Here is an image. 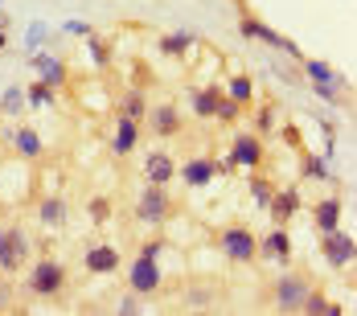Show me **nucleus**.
Returning <instances> with one entry per match:
<instances>
[{
    "label": "nucleus",
    "instance_id": "1",
    "mask_svg": "<svg viewBox=\"0 0 357 316\" xmlns=\"http://www.w3.org/2000/svg\"><path fill=\"white\" fill-rule=\"evenodd\" d=\"M66 283H70V271H66L62 259H54V255L29 259V267H25V292L29 296H37V300H58L66 292Z\"/></svg>",
    "mask_w": 357,
    "mask_h": 316
},
{
    "label": "nucleus",
    "instance_id": "2",
    "mask_svg": "<svg viewBox=\"0 0 357 316\" xmlns=\"http://www.w3.org/2000/svg\"><path fill=\"white\" fill-rule=\"evenodd\" d=\"M29 259H33V239L25 234V226L21 222L0 226V276L17 280L29 267Z\"/></svg>",
    "mask_w": 357,
    "mask_h": 316
},
{
    "label": "nucleus",
    "instance_id": "3",
    "mask_svg": "<svg viewBox=\"0 0 357 316\" xmlns=\"http://www.w3.org/2000/svg\"><path fill=\"white\" fill-rule=\"evenodd\" d=\"M238 33L247 37V41H259V45H267V50H275V54H287L291 62H304L308 54L291 41V37H284V33H275L267 21H259V17H250V13H243L238 17Z\"/></svg>",
    "mask_w": 357,
    "mask_h": 316
},
{
    "label": "nucleus",
    "instance_id": "4",
    "mask_svg": "<svg viewBox=\"0 0 357 316\" xmlns=\"http://www.w3.org/2000/svg\"><path fill=\"white\" fill-rule=\"evenodd\" d=\"M218 250L230 263L247 267V263H255V255H259V234L250 226H226V230H218Z\"/></svg>",
    "mask_w": 357,
    "mask_h": 316
},
{
    "label": "nucleus",
    "instance_id": "5",
    "mask_svg": "<svg viewBox=\"0 0 357 316\" xmlns=\"http://www.w3.org/2000/svg\"><path fill=\"white\" fill-rule=\"evenodd\" d=\"M173 218V197L165 185H144V193L136 197V222L144 226H165Z\"/></svg>",
    "mask_w": 357,
    "mask_h": 316
},
{
    "label": "nucleus",
    "instance_id": "6",
    "mask_svg": "<svg viewBox=\"0 0 357 316\" xmlns=\"http://www.w3.org/2000/svg\"><path fill=\"white\" fill-rule=\"evenodd\" d=\"M128 287H132L140 300L156 296V292L165 287V267H160V259H144V255H136V263L128 267Z\"/></svg>",
    "mask_w": 357,
    "mask_h": 316
},
{
    "label": "nucleus",
    "instance_id": "7",
    "mask_svg": "<svg viewBox=\"0 0 357 316\" xmlns=\"http://www.w3.org/2000/svg\"><path fill=\"white\" fill-rule=\"evenodd\" d=\"M321 255H324V263H328L333 271H345V267H354V259H357L354 234H345L341 226H337V230H328V234H321Z\"/></svg>",
    "mask_w": 357,
    "mask_h": 316
},
{
    "label": "nucleus",
    "instance_id": "8",
    "mask_svg": "<svg viewBox=\"0 0 357 316\" xmlns=\"http://www.w3.org/2000/svg\"><path fill=\"white\" fill-rule=\"evenodd\" d=\"M230 160L238 165V169H263V160H267V152H263V136L259 132H234L230 136Z\"/></svg>",
    "mask_w": 357,
    "mask_h": 316
},
{
    "label": "nucleus",
    "instance_id": "9",
    "mask_svg": "<svg viewBox=\"0 0 357 316\" xmlns=\"http://www.w3.org/2000/svg\"><path fill=\"white\" fill-rule=\"evenodd\" d=\"M25 62H29V70H37V82H45L50 91H66L70 70H66L62 58H54V54H45V50H33V54H25Z\"/></svg>",
    "mask_w": 357,
    "mask_h": 316
},
{
    "label": "nucleus",
    "instance_id": "10",
    "mask_svg": "<svg viewBox=\"0 0 357 316\" xmlns=\"http://www.w3.org/2000/svg\"><path fill=\"white\" fill-rule=\"evenodd\" d=\"M144 119H148V128H152L156 140H173V136H181V128H185L177 103H148V115Z\"/></svg>",
    "mask_w": 357,
    "mask_h": 316
},
{
    "label": "nucleus",
    "instance_id": "11",
    "mask_svg": "<svg viewBox=\"0 0 357 316\" xmlns=\"http://www.w3.org/2000/svg\"><path fill=\"white\" fill-rule=\"evenodd\" d=\"M300 210H304V193H300V185H287V189H275V193H271L267 213H271V222H275V226H287Z\"/></svg>",
    "mask_w": 357,
    "mask_h": 316
},
{
    "label": "nucleus",
    "instance_id": "12",
    "mask_svg": "<svg viewBox=\"0 0 357 316\" xmlns=\"http://www.w3.org/2000/svg\"><path fill=\"white\" fill-rule=\"evenodd\" d=\"M304 296H308V280H300V276H280L275 287H271V300H275L280 313H300Z\"/></svg>",
    "mask_w": 357,
    "mask_h": 316
},
{
    "label": "nucleus",
    "instance_id": "13",
    "mask_svg": "<svg viewBox=\"0 0 357 316\" xmlns=\"http://www.w3.org/2000/svg\"><path fill=\"white\" fill-rule=\"evenodd\" d=\"M82 267H86L91 276H115V271H119V246L91 243L82 250Z\"/></svg>",
    "mask_w": 357,
    "mask_h": 316
},
{
    "label": "nucleus",
    "instance_id": "14",
    "mask_svg": "<svg viewBox=\"0 0 357 316\" xmlns=\"http://www.w3.org/2000/svg\"><path fill=\"white\" fill-rule=\"evenodd\" d=\"M255 259H271L275 267H287L291 263V234H287V226H275L271 234H263Z\"/></svg>",
    "mask_w": 357,
    "mask_h": 316
},
{
    "label": "nucleus",
    "instance_id": "15",
    "mask_svg": "<svg viewBox=\"0 0 357 316\" xmlns=\"http://www.w3.org/2000/svg\"><path fill=\"white\" fill-rule=\"evenodd\" d=\"M177 176L185 181V189H206V185L218 176L214 156H189L185 165H177Z\"/></svg>",
    "mask_w": 357,
    "mask_h": 316
},
{
    "label": "nucleus",
    "instance_id": "16",
    "mask_svg": "<svg viewBox=\"0 0 357 316\" xmlns=\"http://www.w3.org/2000/svg\"><path fill=\"white\" fill-rule=\"evenodd\" d=\"M8 148L17 152V160H41V156H45V140L37 136L29 123H17V128H13V140H8Z\"/></svg>",
    "mask_w": 357,
    "mask_h": 316
},
{
    "label": "nucleus",
    "instance_id": "17",
    "mask_svg": "<svg viewBox=\"0 0 357 316\" xmlns=\"http://www.w3.org/2000/svg\"><path fill=\"white\" fill-rule=\"evenodd\" d=\"M140 144V119H128V115H115V132H111V152L115 156H132Z\"/></svg>",
    "mask_w": 357,
    "mask_h": 316
},
{
    "label": "nucleus",
    "instance_id": "18",
    "mask_svg": "<svg viewBox=\"0 0 357 316\" xmlns=\"http://www.w3.org/2000/svg\"><path fill=\"white\" fill-rule=\"evenodd\" d=\"M173 176H177V160L165 148L148 152V160H144V185H169Z\"/></svg>",
    "mask_w": 357,
    "mask_h": 316
},
{
    "label": "nucleus",
    "instance_id": "19",
    "mask_svg": "<svg viewBox=\"0 0 357 316\" xmlns=\"http://www.w3.org/2000/svg\"><path fill=\"white\" fill-rule=\"evenodd\" d=\"M341 213H345V202H341V197H321V202L312 206V230H317V234L337 230V226H341Z\"/></svg>",
    "mask_w": 357,
    "mask_h": 316
},
{
    "label": "nucleus",
    "instance_id": "20",
    "mask_svg": "<svg viewBox=\"0 0 357 316\" xmlns=\"http://www.w3.org/2000/svg\"><path fill=\"white\" fill-rule=\"evenodd\" d=\"M66 218H70L66 197L50 193V197H41V202H37V222H41L45 230H62V226H66Z\"/></svg>",
    "mask_w": 357,
    "mask_h": 316
},
{
    "label": "nucleus",
    "instance_id": "21",
    "mask_svg": "<svg viewBox=\"0 0 357 316\" xmlns=\"http://www.w3.org/2000/svg\"><path fill=\"white\" fill-rule=\"evenodd\" d=\"M218 99H222V86H218V82H206V86H193V91H189V111H193L197 119H214Z\"/></svg>",
    "mask_w": 357,
    "mask_h": 316
},
{
    "label": "nucleus",
    "instance_id": "22",
    "mask_svg": "<svg viewBox=\"0 0 357 316\" xmlns=\"http://www.w3.org/2000/svg\"><path fill=\"white\" fill-rule=\"evenodd\" d=\"M300 70L308 74V82H333V86H341V91L349 86V78L337 70V66L321 62V58H304V62H300Z\"/></svg>",
    "mask_w": 357,
    "mask_h": 316
},
{
    "label": "nucleus",
    "instance_id": "23",
    "mask_svg": "<svg viewBox=\"0 0 357 316\" xmlns=\"http://www.w3.org/2000/svg\"><path fill=\"white\" fill-rule=\"evenodd\" d=\"M197 50V33L193 29H173V33L160 37V54H169V58H189Z\"/></svg>",
    "mask_w": 357,
    "mask_h": 316
},
{
    "label": "nucleus",
    "instance_id": "24",
    "mask_svg": "<svg viewBox=\"0 0 357 316\" xmlns=\"http://www.w3.org/2000/svg\"><path fill=\"white\" fill-rule=\"evenodd\" d=\"M115 115H128V119H144L148 115V95L140 86H128L115 95Z\"/></svg>",
    "mask_w": 357,
    "mask_h": 316
},
{
    "label": "nucleus",
    "instance_id": "25",
    "mask_svg": "<svg viewBox=\"0 0 357 316\" xmlns=\"http://www.w3.org/2000/svg\"><path fill=\"white\" fill-rule=\"evenodd\" d=\"M300 176L304 181H337L328 156H317V152H300Z\"/></svg>",
    "mask_w": 357,
    "mask_h": 316
},
{
    "label": "nucleus",
    "instance_id": "26",
    "mask_svg": "<svg viewBox=\"0 0 357 316\" xmlns=\"http://www.w3.org/2000/svg\"><path fill=\"white\" fill-rule=\"evenodd\" d=\"M25 107L29 111H54L58 107V91H50L45 82H29L25 86Z\"/></svg>",
    "mask_w": 357,
    "mask_h": 316
},
{
    "label": "nucleus",
    "instance_id": "27",
    "mask_svg": "<svg viewBox=\"0 0 357 316\" xmlns=\"http://www.w3.org/2000/svg\"><path fill=\"white\" fill-rule=\"evenodd\" d=\"M226 95H230L238 107H255V78H250V74H230Z\"/></svg>",
    "mask_w": 357,
    "mask_h": 316
},
{
    "label": "nucleus",
    "instance_id": "28",
    "mask_svg": "<svg viewBox=\"0 0 357 316\" xmlns=\"http://www.w3.org/2000/svg\"><path fill=\"white\" fill-rule=\"evenodd\" d=\"M21 111H29V107H25V86L13 82V86H4V95H0V115H4V119H21Z\"/></svg>",
    "mask_w": 357,
    "mask_h": 316
},
{
    "label": "nucleus",
    "instance_id": "29",
    "mask_svg": "<svg viewBox=\"0 0 357 316\" xmlns=\"http://www.w3.org/2000/svg\"><path fill=\"white\" fill-rule=\"evenodd\" d=\"M247 189H250V197H255V206H259V210H267V206H271V193H275V185L259 173V169H255V173H247Z\"/></svg>",
    "mask_w": 357,
    "mask_h": 316
},
{
    "label": "nucleus",
    "instance_id": "30",
    "mask_svg": "<svg viewBox=\"0 0 357 316\" xmlns=\"http://www.w3.org/2000/svg\"><path fill=\"white\" fill-rule=\"evenodd\" d=\"M86 58H91V66H95V70H107L111 66V45L107 41H103V37H86Z\"/></svg>",
    "mask_w": 357,
    "mask_h": 316
},
{
    "label": "nucleus",
    "instance_id": "31",
    "mask_svg": "<svg viewBox=\"0 0 357 316\" xmlns=\"http://www.w3.org/2000/svg\"><path fill=\"white\" fill-rule=\"evenodd\" d=\"M218 304V287H185V308H210Z\"/></svg>",
    "mask_w": 357,
    "mask_h": 316
},
{
    "label": "nucleus",
    "instance_id": "32",
    "mask_svg": "<svg viewBox=\"0 0 357 316\" xmlns=\"http://www.w3.org/2000/svg\"><path fill=\"white\" fill-rule=\"evenodd\" d=\"M275 115H280V107H275V103H263L259 111H255V128H250V132L271 136V132H275Z\"/></svg>",
    "mask_w": 357,
    "mask_h": 316
},
{
    "label": "nucleus",
    "instance_id": "33",
    "mask_svg": "<svg viewBox=\"0 0 357 316\" xmlns=\"http://www.w3.org/2000/svg\"><path fill=\"white\" fill-rule=\"evenodd\" d=\"M243 111H247V107H238L234 99H230V95H226V91H222V99H218L214 119H218V123H238V119H243Z\"/></svg>",
    "mask_w": 357,
    "mask_h": 316
},
{
    "label": "nucleus",
    "instance_id": "34",
    "mask_svg": "<svg viewBox=\"0 0 357 316\" xmlns=\"http://www.w3.org/2000/svg\"><path fill=\"white\" fill-rule=\"evenodd\" d=\"M50 33H54V29H50L45 21H33V25H29V33H25V54H33V50H41V45L50 41Z\"/></svg>",
    "mask_w": 357,
    "mask_h": 316
},
{
    "label": "nucleus",
    "instance_id": "35",
    "mask_svg": "<svg viewBox=\"0 0 357 316\" xmlns=\"http://www.w3.org/2000/svg\"><path fill=\"white\" fill-rule=\"evenodd\" d=\"M312 86V95L321 99V103H337L341 99V86H333V82H308Z\"/></svg>",
    "mask_w": 357,
    "mask_h": 316
},
{
    "label": "nucleus",
    "instance_id": "36",
    "mask_svg": "<svg viewBox=\"0 0 357 316\" xmlns=\"http://www.w3.org/2000/svg\"><path fill=\"white\" fill-rule=\"evenodd\" d=\"M115 308H119L123 316H140V313H144V304H140V296H136V292L119 296V304H115Z\"/></svg>",
    "mask_w": 357,
    "mask_h": 316
},
{
    "label": "nucleus",
    "instance_id": "37",
    "mask_svg": "<svg viewBox=\"0 0 357 316\" xmlns=\"http://www.w3.org/2000/svg\"><path fill=\"white\" fill-rule=\"evenodd\" d=\"M58 33H66V37H91L95 29H91L86 21H62V25H58Z\"/></svg>",
    "mask_w": 357,
    "mask_h": 316
},
{
    "label": "nucleus",
    "instance_id": "38",
    "mask_svg": "<svg viewBox=\"0 0 357 316\" xmlns=\"http://www.w3.org/2000/svg\"><path fill=\"white\" fill-rule=\"evenodd\" d=\"M86 213H91V222H107L111 218V202L107 197H95V202L86 206Z\"/></svg>",
    "mask_w": 357,
    "mask_h": 316
},
{
    "label": "nucleus",
    "instance_id": "39",
    "mask_svg": "<svg viewBox=\"0 0 357 316\" xmlns=\"http://www.w3.org/2000/svg\"><path fill=\"white\" fill-rule=\"evenodd\" d=\"M169 250V239H148V243H140V255L144 259H160Z\"/></svg>",
    "mask_w": 357,
    "mask_h": 316
},
{
    "label": "nucleus",
    "instance_id": "40",
    "mask_svg": "<svg viewBox=\"0 0 357 316\" xmlns=\"http://www.w3.org/2000/svg\"><path fill=\"white\" fill-rule=\"evenodd\" d=\"M214 169H218V176H230L238 165H234V160H230V152H226V156H214Z\"/></svg>",
    "mask_w": 357,
    "mask_h": 316
},
{
    "label": "nucleus",
    "instance_id": "41",
    "mask_svg": "<svg viewBox=\"0 0 357 316\" xmlns=\"http://www.w3.org/2000/svg\"><path fill=\"white\" fill-rule=\"evenodd\" d=\"M4 304H13V283H8V276H0V308Z\"/></svg>",
    "mask_w": 357,
    "mask_h": 316
},
{
    "label": "nucleus",
    "instance_id": "42",
    "mask_svg": "<svg viewBox=\"0 0 357 316\" xmlns=\"http://www.w3.org/2000/svg\"><path fill=\"white\" fill-rule=\"evenodd\" d=\"M275 78H280V82H300V74L291 70V66H275Z\"/></svg>",
    "mask_w": 357,
    "mask_h": 316
},
{
    "label": "nucleus",
    "instance_id": "43",
    "mask_svg": "<svg viewBox=\"0 0 357 316\" xmlns=\"http://www.w3.org/2000/svg\"><path fill=\"white\" fill-rule=\"evenodd\" d=\"M284 136H287V144H291V148H300V132H296L291 123H287V128H284Z\"/></svg>",
    "mask_w": 357,
    "mask_h": 316
},
{
    "label": "nucleus",
    "instance_id": "44",
    "mask_svg": "<svg viewBox=\"0 0 357 316\" xmlns=\"http://www.w3.org/2000/svg\"><path fill=\"white\" fill-rule=\"evenodd\" d=\"M4 50H8V29L0 25V54H4Z\"/></svg>",
    "mask_w": 357,
    "mask_h": 316
},
{
    "label": "nucleus",
    "instance_id": "45",
    "mask_svg": "<svg viewBox=\"0 0 357 316\" xmlns=\"http://www.w3.org/2000/svg\"><path fill=\"white\" fill-rule=\"evenodd\" d=\"M0 4H4V0H0ZM0 25H4V29H8V17H4V13H0Z\"/></svg>",
    "mask_w": 357,
    "mask_h": 316
}]
</instances>
